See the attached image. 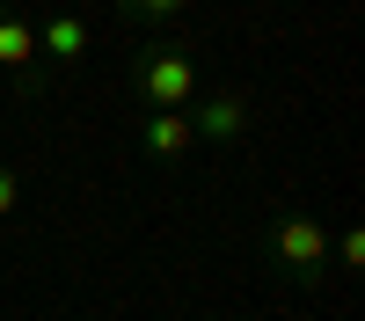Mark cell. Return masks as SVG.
<instances>
[{"label": "cell", "instance_id": "5b68a950", "mask_svg": "<svg viewBox=\"0 0 365 321\" xmlns=\"http://www.w3.org/2000/svg\"><path fill=\"white\" fill-rule=\"evenodd\" d=\"M139 146H146V161H190L197 154V132H190V110H146V125H139Z\"/></svg>", "mask_w": 365, "mask_h": 321}, {"label": "cell", "instance_id": "7a4b0ae2", "mask_svg": "<svg viewBox=\"0 0 365 321\" xmlns=\"http://www.w3.org/2000/svg\"><path fill=\"white\" fill-rule=\"evenodd\" d=\"M205 88V58L190 44H168V37H146L132 51V95L146 110H182Z\"/></svg>", "mask_w": 365, "mask_h": 321}, {"label": "cell", "instance_id": "6da1fadb", "mask_svg": "<svg viewBox=\"0 0 365 321\" xmlns=\"http://www.w3.org/2000/svg\"><path fill=\"white\" fill-rule=\"evenodd\" d=\"M263 263H270L285 285L314 292V285L329 278V226L307 212V204H285V212L263 226Z\"/></svg>", "mask_w": 365, "mask_h": 321}, {"label": "cell", "instance_id": "ba28073f", "mask_svg": "<svg viewBox=\"0 0 365 321\" xmlns=\"http://www.w3.org/2000/svg\"><path fill=\"white\" fill-rule=\"evenodd\" d=\"M22 190H29V183H22V168H15V161H0V219H15V212H22Z\"/></svg>", "mask_w": 365, "mask_h": 321}, {"label": "cell", "instance_id": "277c9868", "mask_svg": "<svg viewBox=\"0 0 365 321\" xmlns=\"http://www.w3.org/2000/svg\"><path fill=\"white\" fill-rule=\"evenodd\" d=\"M182 110H190L197 146H241L256 132V95H249V88H197Z\"/></svg>", "mask_w": 365, "mask_h": 321}, {"label": "cell", "instance_id": "52a82bcc", "mask_svg": "<svg viewBox=\"0 0 365 321\" xmlns=\"http://www.w3.org/2000/svg\"><path fill=\"white\" fill-rule=\"evenodd\" d=\"M190 8H205V0H117V15H132L139 29H161V22H182Z\"/></svg>", "mask_w": 365, "mask_h": 321}, {"label": "cell", "instance_id": "3957f363", "mask_svg": "<svg viewBox=\"0 0 365 321\" xmlns=\"http://www.w3.org/2000/svg\"><path fill=\"white\" fill-rule=\"evenodd\" d=\"M0 73H8L15 102H44L51 95V66L37 51V22L15 15V8H0Z\"/></svg>", "mask_w": 365, "mask_h": 321}, {"label": "cell", "instance_id": "8992f818", "mask_svg": "<svg viewBox=\"0 0 365 321\" xmlns=\"http://www.w3.org/2000/svg\"><path fill=\"white\" fill-rule=\"evenodd\" d=\"M88 44H96V37H88L81 15H44V22H37V51H44L51 73H73L81 58H88Z\"/></svg>", "mask_w": 365, "mask_h": 321}]
</instances>
